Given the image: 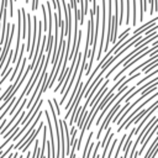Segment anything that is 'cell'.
<instances>
[{"instance_id": "obj_1", "label": "cell", "mask_w": 158, "mask_h": 158, "mask_svg": "<svg viewBox=\"0 0 158 158\" xmlns=\"http://www.w3.org/2000/svg\"><path fill=\"white\" fill-rule=\"evenodd\" d=\"M101 10H102V26H101V38H100V46H99V53H98V56H96V59L100 62V59H101V53H102V51H104V41H105V36H106V33H105V27H106V0H101Z\"/></svg>"}, {"instance_id": "obj_2", "label": "cell", "mask_w": 158, "mask_h": 158, "mask_svg": "<svg viewBox=\"0 0 158 158\" xmlns=\"http://www.w3.org/2000/svg\"><path fill=\"white\" fill-rule=\"evenodd\" d=\"M157 96H158V93L153 94V95H152V96H149V98H148V99H147L146 101L141 102V105H139V106H138L137 109H135V110H133V111H132V112H131V114L128 115V117H127V118H125V120H123V121H122V122L120 123V126H118V128H117V132H120L121 130H123V128H125V126L127 125V122H128V121H130V120H131L132 117H135V116L137 115V112H139V111H141V110H142V109H143V107H144V106H146V105H147L148 102H151V101H152L153 99H156Z\"/></svg>"}, {"instance_id": "obj_3", "label": "cell", "mask_w": 158, "mask_h": 158, "mask_svg": "<svg viewBox=\"0 0 158 158\" xmlns=\"http://www.w3.org/2000/svg\"><path fill=\"white\" fill-rule=\"evenodd\" d=\"M43 126H44V123H43L42 121H40V126H38V127H36V128L33 130V132H32V133L30 135V137H28V138H27V139H26V141H25V142H23V143H22V144H21L20 147H19V148H21V151H22V153H25V152H26V151H27V149L30 148V146H31V143H32V142H33V141L36 139V137H37V135L40 133V131H41V128H43Z\"/></svg>"}, {"instance_id": "obj_4", "label": "cell", "mask_w": 158, "mask_h": 158, "mask_svg": "<svg viewBox=\"0 0 158 158\" xmlns=\"http://www.w3.org/2000/svg\"><path fill=\"white\" fill-rule=\"evenodd\" d=\"M114 6H115V15L112 17V37H111V42L116 43L117 31H118V0H114Z\"/></svg>"}, {"instance_id": "obj_5", "label": "cell", "mask_w": 158, "mask_h": 158, "mask_svg": "<svg viewBox=\"0 0 158 158\" xmlns=\"http://www.w3.org/2000/svg\"><path fill=\"white\" fill-rule=\"evenodd\" d=\"M130 31H131V28H130V27H127V28H126V30H125V31H123V32H122V33L118 36V42H116V43L114 44V47L106 52L109 56H111V54H112V53H114V52L117 49V47H118V46H120V44L123 42V40L128 38V33H130Z\"/></svg>"}, {"instance_id": "obj_6", "label": "cell", "mask_w": 158, "mask_h": 158, "mask_svg": "<svg viewBox=\"0 0 158 158\" xmlns=\"http://www.w3.org/2000/svg\"><path fill=\"white\" fill-rule=\"evenodd\" d=\"M63 127H64V135H65V154H69V153H70L72 143H70L69 126H68V123H67V121H65V120H63Z\"/></svg>"}, {"instance_id": "obj_7", "label": "cell", "mask_w": 158, "mask_h": 158, "mask_svg": "<svg viewBox=\"0 0 158 158\" xmlns=\"http://www.w3.org/2000/svg\"><path fill=\"white\" fill-rule=\"evenodd\" d=\"M158 86V80L157 81H154L153 84H151L149 86H148V89H146V90H143L142 91V95L139 96L141 99H143V98H146V96H148V94H151L152 91H154V89Z\"/></svg>"}, {"instance_id": "obj_8", "label": "cell", "mask_w": 158, "mask_h": 158, "mask_svg": "<svg viewBox=\"0 0 158 158\" xmlns=\"http://www.w3.org/2000/svg\"><path fill=\"white\" fill-rule=\"evenodd\" d=\"M42 15H43V31H48V19H47V9L44 5H41Z\"/></svg>"}, {"instance_id": "obj_9", "label": "cell", "mask_w": 158, "mask_h": 158, "mask_svg": "<svg viewBox=\"0 0 158 158\" xmlns=\"http://www.w3.org/2000/svg\"><path fill=\"white\" fill-rule=\"evenodd\" d=\"M95 52H96V49H91L90 51V60H89V64H86V75H89V72L91 70V67H93V62H94V58H95Z\"/></svg>"}, {"instance_id": "obj_10", "label": "cell", "mask_w": 158, "mask_h": 158, "mask_svg": "<svg viewBox=\"0 0 158 158\" xmlns=\"http://www.w3.org/2000/svg\"><path fill=\"white\" fill-rule=\"evenodd\" d=\"M130 17H131V0H126V20L125 23L128 26L130 22Z\"/></svg>"}, {"instance_id": "obj_11", "label": "cell", "mask_w": 158, "mask_h": 158, "mask_svg": "<svg viewBox=\"0 0 158 158\" xmlns=\"http://www.w3.org/2000/svg\"><path fill=\"white\" fill-rule=\"evenodd\" d=\"M77 144H78V138H75L72 143L70 147V153H69V158H75V149H77Z\"/></svg>"}, {"instance_id": "obj_12", "label": "cell", "mask_w": 158, "mask_h": 158, "mask_svg": "<svg viewBox=\"0 0 158 158\" xmlns=\"http://www.w3.org/2000/svg\"><path fill=\"white\" fill-rule=\"evenodd\" d=\"M132 5H133V10H132V12H133V16H132V25H133V26H136V23H137V10H136V0H132Z\"/></svg>"}, {"instance_id": "obj_13", "label": "cell", "mask_w": 158, "mask_h": 158, "mask_svg": "<svg viewBox=\"0 0 158 158\" xmlns=\"http://www.w3.org/2000/svg\"><path fill=\"white\" fill-rule=\"evenodd\" d=\"M40 149V143H38V139H35V149H33V153H32V158H36V154Z\"/></svg>"}, {"instance_id": "obj_14", "label": "cell", "mask_w": 158, "mask_h": 158, "mask_svg": "<svg viewBox=\"0 0 158 158\" xmlns=\"http://www.w3.org/2000/svg\"><path fill=\"white\" fill-rule=\"evenodd\" d=\"M10 2V17L14 16V0H9Z\"/></svg>"}, {"instance_id": "obj_15", "label": "cell", "mask_w": 158, "mask_h": 158, "mask_svg": "<svg viewBox=\"0 0 158 158\" xmlns=\"http://www.w3.org/2000/svg\"><path fill=\"white\" fill-rule=\"evenodd\" d=\"M37 7H38V0H32L31 9H32V10H37Z\"/></svg>"}, {"instance_id": "obj_16", "label": "cell", "mask_w": 158, "mask_h": 158, "mask_svg": "<svg viewBox=\"0 0 158 158\" xmlns=\"http://www.w3.org/2000/svg\"><path fill=\"white\" fill-rule=\"evenodd\" d=\"M69 4H70V6H72L73 10H77V9H78V7H77V0H70Z\"/></svg>"}, {"instance_id": "obj_17", "label": "cell", "mask_w": 158, "mask_h": 158, "mask_svg": "<svg viewBox=\"0 0 158 158\" xmlns=\"http://www.w3.org/2000/svg\"><path fill=\"white\" fill-rule=\"evenodd\" d=\"M131 143H132V142H131ZM131 143H130V144L127 146V149H126V151L123 152V157H122V158H127V157H128V149L131 148Z\"/></svg>"}, {"instance_id": "obj_18", "label": "cell", "mask_w": 158, "mask_h": 158, "mask_svg": "<svg viewBox=\"0 0 158 158\" xmlns=\"http://www.w3.org/2000/svg\"><path fill=\"white\" fill-rule=\"evenodd\" d=\"M157 48H158V41L153 42V46H152V51H156Z\"/></svg>"}, {"instance_id": "obj_19", "label": "cell", "mask_w": 158, "mask_h": 158, "mask_svg": "<svg viewBox=\"0 0 158 158\" xmlns=\"http://www.w3.org/2000/svg\"><path fill=\"white\" fill-rule=\"evenodd\" d=\"M12 158H17V153H16V152H15V154H14V157H12Z\"/></svg>"}, {"instance_id": "obj_20", "label": "cell", "mask_w": 158, "mask_h": 158, "mask_svg": "<svg viewBox=\"0 0 158 158\" xmlns=\"http://www.w3.org/2000/svg\"><path fill=\"white\" fill-rule=\"evenodd\" d=\"M25 2H30V0H25Z\"/></svg>"}, {"instance_id": "obj_21", "label": "cell", "mask_w": 158, "mask_h": 158, "mask_svg": "<svg viewBox=\"0 0 158 158\" xmlns=\"http://www.w3.org/2000/svg\"><path fill=\"white\" fill-rule=\"evenodd\" d=\"M14 1H16V0H14Z\"/></svg>"}]
</instances>
